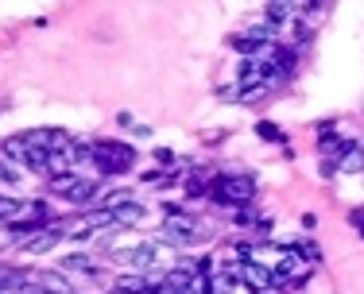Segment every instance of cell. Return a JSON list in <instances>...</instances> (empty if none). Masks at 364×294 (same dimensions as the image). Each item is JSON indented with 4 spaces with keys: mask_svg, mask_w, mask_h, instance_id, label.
Segmentation results:
<instances>
[{
    "mask_svg": "<svg viewBox=\"0 0 364 294\" xmlns=\"http://www.w3.org/2000/svg\"><path fill=\"white\" fill-rule=\"evenodd\" d=\"M210 197L221 205H232V209H245L256 197V178L252 175H221L210 183Z\"/></svg>",
    "mask_w": 364,
    "mask_h": 294,
    "instance_id": "1",
    "label": "cell"
},
{
    "mask_svg": "<svg viewBox=\"0 0 364 294\" xmlns=\"http://www.w3.org/2000/svg\"><path fill=\"white\" fill-rule=\"evenodd\" d=\"M163 236H167L171 244H178V248H190V244H198V240L205 236V224L198 221L194 213L171 209V205H167V217H163Z\"/></svg>",
    "mask_w": 364,
    "mask_h": 294,
    "instance_id": "2",
    "label": "cell"
},
{
    "mask_svg": "<svg viewBox=\"0 0 364 294\" xmlns=\"http://www.w3.org/2000/svg\"><path fill=\"white\" fill-rule=\"evenodd\" d=\"M93 163L101 167V175H124L136 167V151L120 140H97L93 143Z\"/></svg>",
    "mask_w": 364,
    "mask_h": 294,
    "instance_id": "3",
    "label": "cell"
},
{
    "mask_svg": "<svg viewBox=\"0 0 364 294\" xmlns=\"http://www.w3.org/2000/svg\"><path fill=\"white\" fill-rule=\"evenodd\" d=\"M302 279H306V259L299 252H283L275 267V287H302Z\"/></svg>",
    "mask_w": 364,
    "mask_h": 294,
    "instance_id": "4",
    "label": "cell"
},
{
    "mask_svg": "<svg viewBox=\"0 0 364 294\" xmlns=\"http://www.w3.org/2000/svg\"><path fill=\"white\" fill-rule=\"evenodd\" d=\"M112 259H117V263H128V267H140V271H147V267L155 263V248H151V244L117 248V252H112Z\"/></svg>",
    "mask_w": 364,
    "mask_h": 294,
    "instance_id": "5",
    "label": "cell"
},
{
    "mask_svg": "<svg viewBox=\"0 0 364 294\" xmlns=\"http://www.w3.org/2000/svg\"><path fill=\"white\" fill-rule=\"evenodd\" d=\"M240 279H245L252 290H267V287H275V271H267L264 263H256V259L240 263Z\"/></svg>",
    "mask_w": 364,
    "mask_h": 294,
    "instance_id": "6",
    "label": "cell"
},
{
    "mask_svg": "<svg viewBox=\"0 0 364 294\" xmlns=\"http://www.w3.org/2000/svg\"><path fill=\"white\" fill-rule=\"evenodd\" d=\"M97 194H101V186L93 183V178H77V175H74V186L66 190V197H70L74 205H85V202H93Z\"/></svg>",
    "mask_w": 364,
    "mask_h": 294,
    "instance_id": "7",
    "label": "cell"
},
{
    "mask_svg": "<svg viewBox=\"0 0 364 294\" xmlns=\"http://www.w3.org/2000/svg\"><path fill=\"white\" fill-rule=\"evenodd\" d=\"M341 170H364V147L357 140H341Z\"/></svg>",
    "mask_w": 364,
    "mask_h": 294,
    "instance_id": "8",
    "label": "cell"
},
{
    "mask_svg": "<svg viewBox=\"0 0 364 294\" xmlns=\"http://www.w3.org/2000/svg\"><path fill=\"white\" fill-rule=\"evenodd\" d=\"M39 290L43 294H74V287L58 271H39Z\"/></svg>",
    "mask_w": 364,
    "mask_h": 294,
    "instance_id": "9",
    "label": "cell"
},
{
    "mask_svg": "<svg viewBox=\"0 0 364 294\" xmlns=\"http://www.w3.org/2000/svg\"><path fill=\"white\" fill-rule=\"evenodd\" d=\"M144 217H147V209H144V205H136V202L120 205V209L112 213V221H117V229H128V224H140Z\"/></svg>",
    "mask_w": 364,
    "mask_h": 294,
    "instance_id": "10",
    "label": "cell"
},
{
    "mask_svg": "<svg viewBox=\"0 0 364 294\" xmlns=\"http://www.w3.org/2000/svg\"><path fill=\"white\" fill-rule=\"evenodd\" d=\"M58 236H63V229L55 224V229H47V232H39V236H31L23 248H28V252H47V248L58 244Z\"/></svg>",
    "mask_w": 364,
    "mask_h": 294,
    "instance_id": "11",
    "label": "cell"
},
{
    "mask_svg": "<svg viewBox=\"0 0 364 294\" xmlns=\"http://www.w3.org/2000/svg\"><path fill=\"white\" fill-rule=\"evenodd\" d=\"M302 8L299 4H283V0H275V4H267V23H279V20H294V16H299Z\"/></svg>",
    "mask_w": 364,
    "mask_h": 294,
    "instance_id": "12",
    "label": "cell"
},
{
    "mask_svg": "<svg viewBox=\"0 0 364 294\" xmlns=\"http://www.w3.org/2000/svg\"><path fill=\"white\" fill-rule=\"evenodd\" d=\"M63 271H74V275H97V263L90 256H66L63 259Z\"/></svg>",
    "mask_w": 364,
    "mask_h": 294,
    "instance_id": "13",
    "label": "cell"
},
{
    "mask_svg": "<svg viewBox=\"0 0 364 294\" xmlns=\"http://www.w3.org/2000/svg\"><path fill=\"white\" fill-rule=\"evenodd\" d=\"M0 147L8 151V159H20V163H28V155H31V143L23 136H12V140H4Z\"/></svg>",
    "mask_w": 364,
    "mask_h": 294,
    "instance_id": "14",
    "label": "cell"
},
{
    "mask_svg": "<svg viewBox=\"0 0 364 294\" xmlns=\"http://www.w3.org/2000/svg\"><path fill=\"white\" fill-rule=\"evenodd\" d=\"M287 252H299L306 263H322V248L314 240H299V244H287Z\"/></svg>",
    "mask_w": 364,
    "mask_h": 294,
    "instance_id": "15",
    "label": "cell"
},
{
    "mask_svg": "<svg viewBox=\"0 0 364 294\" xmlns=\"http://www.w3.org/2000/svg\"><path fill=\"white\" fill-rule=\"evenodd\" d=\"M256 132H259V140L283 143V132H279V128H275V124H267V120H264V124H256Z\"/></svg>",
    "mask_w": 364,
    "mask_h": 294,
    "instance_id": "16",
    "label": "cell"
},
{
    "mask_svg": "<svg viewBox=\"0 0 364 294\" xmlns=\"http://www.w3.org/2000/svg\"><path fill=\"white\" fill-rule=\"evenodd\" d=\"M0 183H8V186H20V170H16V167H8L4 159H0Z\"/></svg>",
    "mask_w": 364,
    "mask_h": 294,
    "instance_id": "17",
    "label": "cell"
},
{
    "mask_svg": "<svg viewBox=\"0 0 364 294\" xmlns=\"http://www.w3.org/2000/svg\"><path fill=\"white\" fill-rule=\"evenodd\" d=\"M155 159H159V167H175V151H171V147H159Z\"/></svg>",
    "mask_w": 364,
    "mask_h": 294,
    "instance_id": "18",
    "label": "cell"
},
{
    "mask_svg": "<svg viewBox=\"0 0 364 294\" xmlns=\"http://www.w3.org/2000/svg\"><path fill=\"white\" fill-rule=\"evenodd\" d=\"M109 294H132V290H120V287H112V290H109Z\"/></svg>",
    "mask_w": 364,
    "mask_h": 294,
    "instance_id": "19",
    "label": "cell"
},
{
    "mask_svg": "<svg viewBox=\"0 0 364 294\" xmlns=\"http://www.w3.org/2000/svg\"><path fill=\"white\" fill-rule=\"evenodd\" d=\"M256 294H279V290H272V287H267V290H256Z\"/></svg>",
    "mask_w": 364,
    "mask_h": 294,
    "instance_id": "20",
    "label": "cell"
},
{
    "mask_svg": "<svg viewBox=\"0 0 364 294\" xmlns=\"http://www.w3.org/2000/svg\"><path fill=\"white\" fill-rule=\"evenodd\" d=\"M182 294H198V290H182Z\"/></svg>",
    "mask_w": 364,
    "mask_h": 294,
    "instance_id": "21",
    "label": "cell"
},
{
    "mask_svg": "<svg viewBox=\"0 0 364 294\" xmlns=\"http://www.w3.org/2000/svg\"><path fill=\"white\" fill-rule=\"evenodd\" d=\"M360 232H364V221H360Z\"/></svg>",
    "mask_w": 364,
    "mask_h": 294,
    "instance_id": "22",
    "label": "cell"
},
{
    "mask_svg": "<svg viewBox=\"0 0 364 294\" xmlns=\"http://www.w3.org/2000/svg\"><path fill=\"white\" fill-rule=\"evenodd\" d=\"M0 294H4V290H0Z\"/></svg>",
    "mask_w": 364,
    "mask_h": 294,
    "instance_id": "23",
    "label": "cell"
}]
</instances>
